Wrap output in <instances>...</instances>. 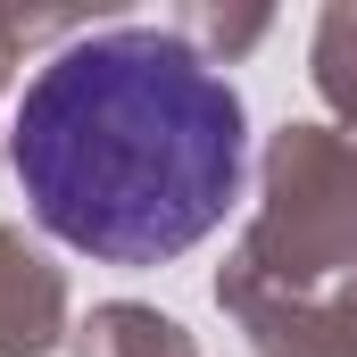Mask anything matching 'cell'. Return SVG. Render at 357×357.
Instances as JSON below:
<instances>
[{
  "instance_id": "obj_1",
  "label": "cell",
  "mask_w": 357,
  "mask_h": 357,
  "mask_svg": "<svg viewBox=\"0 0 357 357\" xmlns=\"http://www.w3.org/2000/svg\"><path fill=\"white\" fill-rule=\"evenodd\" d=\"M241 91L158 25L67 42L8 116L33 216L108 266H167L208 241L241 199Z\"/></svg>"
}]
</instances>
